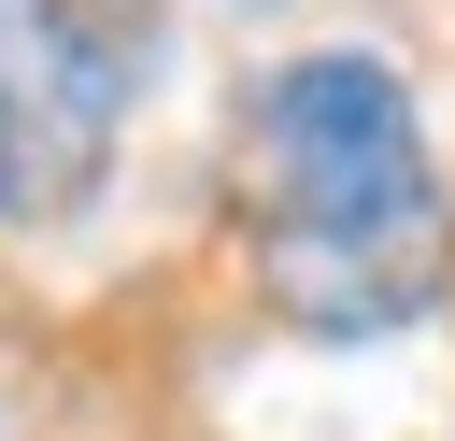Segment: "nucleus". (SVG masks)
<instances>
[{
	"instance_id": "f257e3e1",
	"label": "nucleus",
	"mask_w": 455,
	"mask_h": 441,
	"mask_svg": "<svg viewBox=\"0 0 455 441\" xmlns=\"http://www.w3.org/2000/svg\"><path fill=\"white\" fill-rule=\"evenodd\" d=\"M256 185H270V285L327 341L427 313L441 185H427V142L384 57H284L256 85Z\"/></svg>"
},
{
	"instance_id": "f03ea898",
	"label": "nucleus",
	"mask_w": 455,
	"mask_h": 441,
	"mask_svg": "<svg viewBox=\"0 0 455 441\" xmlns=\"http://www.w3.org/2000/svg\"><path fill=\"white\" fill-rule=\"evenodd\" d=\"M114 128V71L85 57V28L57 0H0V213H57L100 171Z\"/></svg>"
}]
</instances>
